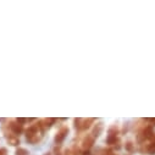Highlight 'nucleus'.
Listing matches in <instances>:
<instances>
[{
    "instance_id": "obj_9",
    "label": "nucleus",
    "mask_w": 155,
    "mask_h": 155,
    "mask_svg": "<svg viewBox=\"0 0 155 155\" xmlns=\"http://www.w3.org/2000/svg\"><path fill=\"white\" fill-rule=\"evenodd\" d=\"M145 133H146V134H145V136H146V137H148V138H149V137H152V133H153V131H152V128H150V127H149V128H146V129H145Z\"/></svg>"
},
{
    "instance_id": "obj_7",
    "label": "nucleus",
    "mask_w": 155,
    "mask_h": 155,
    "mask_svg": "<svg viewBox=\"0 0 155 155\" xmlns=\"http://www.w3.org/2000/svg\"><path fill=\"white\" fill-rule=\"evenodd\" d=\"M115 141H116V136H111V134H110V137L108 138V143L111 144V143H114Z\"/></svg>"
},
{
    "instance_id": "obj_13",
    "label": "nucleus",
    "mask_w": 155,
    "mask_h": 155,
    "mask_svg": "<svg viewBox=\"0 0 155 155\" xmlns=\"http://www.w3.org/2000/svg\"><path fill=\"white\" fill-rule=\"evenodd\" d=\"M47 155H49V153H48V154H47Z\"/></svg>"
},
{
    "instance_id": "obj_8",
    "label": "nucleus",
    "mask_w": 155,
    "mask_h": 155,
    "mask_svg": "<svg viewBox=\"0 0 155 155\" xmlns=\"http://www.w3.org/2000/svg\"><path fill=\"white\" fill-rule=\"evenodd\" d=\"M92 121H93V119H89L88 121H85V122H84V125L82 126V128H88V127H89V126H91V125H89V123H91V122H92Z\"/></svg>"
},
{
    "instance_id": "obj_5",
    "label": "nucleus",
    "mask_w": 155,
    "mask_h": 155,
    "mask_svg": "<svg viewBox=\"0 0 155 155\" xmlns=\"http://www.w3.org/2000/svg\"><path fill=\"white\" fill-rule=\"evenodd\" d=\"M27 154H28V153H27V150H26V149L20 148V149L16 150V155H27Z\"/></svg>"
},
{
    "instance_id": "obj_12",
    "label": "nucleus",
    "mask_w": 155,
    "mask_h": 155,
    "mask_svg": "<svg viewBox=\"0 0 155 155\" xmlns=\"http://www.w3.org/2000/svg\"><path fill=\"white\" fill-rule=\"evenodd\" d=\"M5 153H6V150H5V149H1V150H0V155H4Z\"/></svg>"
},
{
    "instance_id": "obj_1",
    "label": "nucleus",
    "mask_w": 155,
    "mask_h": 155,
    "mask_svg": "<svg viewBox=\"0 0 155 155\" xmlns=\"http://www.w3.org/2000/svg\"><path fill=\"white\" fill-rule=\"evenodd\" d=\"M67 132H68V129H67V128H62V129H61V131L58 133V136H56V138H55V142H56V143H61V142L64 141V138L66 137Z\"/></svg>"
},
{
    "instance_id": "obj_3",
    "label": "nucleus",
    "mask_w": 155,
    "mask_h": 155,
    "mask_svg": "<svg viewBox=\"0 0 155 155\" xmlns=\"http://www.w3.org/2000/svg\"><path fill=\"white\" fill-rule=\"evenodd\" d=\"M92 144H93V138H92V137H87V138L84 139V142H83V146H84L85 149L91 148Z\"/></svg>"
},
{
    "instance_id": "obj_2",
    "label": "nucleus",
    "mask_w": 155,
    "mask_h": 155,
    "mask_svg": "<svg viewBox=\"0 0 155 155\" xmlns=\"http://www.w3.org/2000/svg\"><path fill=\"white\" fill-rule=\"evenodd\" d=\"M11 129L14 131L16 134H18V133H21L22 132V125H16V123H11Z\"/></svg>"
},
{
    "instance_id": "obj_6",
    "label": "nucleus",
    "mask_w": 155,
    "mask_h": 155,
    "mask_svg": "<svg viewBox=\"0 0 155 155\" xmlns=\"http://www.w3.org/2000/svg\"><path fill=\"white\" fill-rule=\"evenodd\" d=\"M148 152H149V154H155V142L154 143H152L150 144V146H149V149H148Z\"/></svg>"
},
{
    "instance_id": "obj_10",
    "label": "nucleus",
    "mask_w": 155,
    "mask_h": 155,
    "mask_svg": "<svg viewBox=\"0 0 155 155\" xmlns=\"http://www.w3.org/2000/svg\"><path fill=\"white\" fill-rule=\"evenodd\" d=\"M126 148H127L128 150H132V143H127V145H126Z\"/></svg>"
},
{
    "instance_id": "obj_4",
    "label": "nucleus",
    "mask_w": 155,
    "mask_h": 155,
    "mask_svg": "<svg viewBox=\"0 0 155 155\" xmlns=\"http://www.w3.org/2000/svg\"><path fill=\"white\" fill-rule=\"evenodd\" d=\"M101 129H103V125L99 123V125H98V128L95 127L94 131H93V134H94V137H98V136H99V134L101 133Z\"/></svg>"
},
{
    "instance_id": "obj_11",
    "label": "nucleus",
    "mask_w": 155,
    "mask_h": 155,
    "mask_svg": "<svg viewBox=\"0 0 155 155\" xmlns=\"http://www.w3.org/2000/svg\"><path fill=\"white\" fill-rule=\"evenodd\" d=\"M17 121H18V122H21V123H24V122H26L27 120H26V119H18Z\"/></svg>"
}]
</instances>
